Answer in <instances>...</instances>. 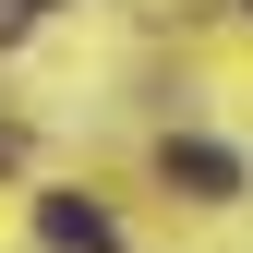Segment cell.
Listing matches in <instances>:
<instances>
[{
    "instance_id": "3957f363",
    "label": "cell",
    "mask_w": 253,
    "mask_h": 253,
    "mask_svg": "<svg viewBox=\"0 0 253 253\" xmlns=\"http://www.w3.org/2000/svg\"><path fill=\"white\" fill-rule=\"evenodd\" d=\"M48 12V0H0V37H24V24H37Z\"/></svg>"
},
{
    "instance_id": "6da1fadb",
    "label": "cell",
    "mask_w": 253,
    "mask_h": 253,
    "mask_svg": "<svg viewBox=\"0 0 253 253\" xmlns=\"http://www.w3.org/2000/svg\"><path fill=\"white\" fill-rule=\"evenodd\" d=\"M37 241H48V253H109L121 229H109V205H84V193H48V205H37Z\"/></svg>"
},
{
    "instance_id": "7a4b0ae2",
    "label": "cell",
    "mask_w": 253,
    "mask_h": 253,
    "mask_svg": "<svg viewBox=\"0 0 253 253\" xmlns=\"http://www.w3.org/2000/svg\"><path fill=\"white\" fill-rule=\"evenodd\" d=\"M169 181H181L193 205H229V193H241V157H229V145H169Z\"/></svg>"
}]
</instances>
